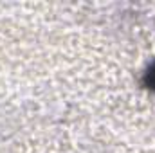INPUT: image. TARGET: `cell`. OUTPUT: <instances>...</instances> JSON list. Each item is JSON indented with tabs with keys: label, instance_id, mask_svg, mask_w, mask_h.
<instances>
[{
	"label": "cell",
	"instance_id": "obj_1",
	"mask_svg": "<svg viewBox=\"0 0 155 153\" xmlns=\"http://www.w3.org/2000/svg\"><path fill=\"white\" fill-rule=\"evenodd\" d=\"M146 81H148L150 88H153V90H155V65L148 70V74H146Z\"/></svg>",
	"mask_w": 155,
	"mask_h": 153
}]
</instances>
